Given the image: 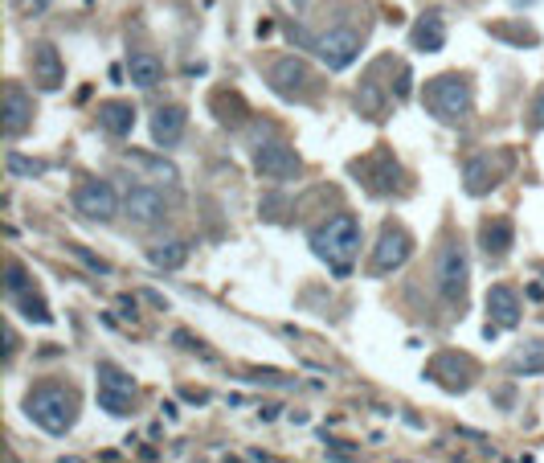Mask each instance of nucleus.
I'll return each mask as SVG.
<instances>
[{
  "label": "nucleus",
  "instance_id": "2",
  "mask_svg": "<svg viewBox=\"0 0 544 463\" xmlns=\"http://www.w3.org/2000/svg\"><path fill=\"white\" fill-rule=\"evenodd\" d=\"M25 414L45 431V435H66L78 418V398L70 386H58V382H45L37 390H29L25 398Z\"/></svg>",
  "mask_w": 544,
  "mask_h": 463
},
{
  "label": "nucleus",
  "instance_id": "33",
  "mask_svg": "<svg viewBox=\"0 0 544 463\" xmlns=\"http://www.w3.org/2000/svg\"><path fill=\"white\" fill-rule=\"evenodd\" d=\"M528 300H532V304H544V287H540V283L528 287Z\"/></svg>",
  "mask_w": 544,
  "mask_h": 463
},
{
  "label": "nucleus",
  "instance_id": "35",
  "mask_svg": "<svg viewBox=\"0 0 544 463\" xmlns=\"http://www.w3.org/2000/svg\"><path fill=\"white\" fill-rule=\"evenodd\" d=\"M291 5H295V9H307V5H311V0H291Z\"/></svg>",
  "mask_w": 544,
  "mask_h": 463
},
{
  "label": "nucleus",
  "instance_id": "17",
  "mask_svg": "<svg viewBox=\"0 0 544 463\" xmlns=\"http://www.w3.org/2000/svg\"><path fill=\"white\" fill-rule=\"evenodd\" d=\"M352 173L356 177H365V185L377 193V197H385V193H393L397 189V181H401V168H397V160L393 156H381V164H377V173H373V160H365V164H352Z\"/></svg>",
  "mask_w": 544,
  "mask_h": 463
},
{
  "label": "nucleus",
  "instance_id": "30",
  "mask_svg": "<svg viewBox=\"0 0 544 463\" xmlns=\"http://www.w3.org/2000/svg\"><path fill=\"white\" fill-rule=\"evenodd\" d=\"M9 173L13 177H29V173H41L37 160H25V156H9Z\"/></svg>",
  "mask_w": 544,
  "mask_h": 463
},
{
  "label": "nucleus",
  "instance_id": "19",
  "mask_svg": "<svg viewBox=\"0 0 544 463\" xmlns=\"http://www.w3.org/2000/svg\"><path fill=\"white\" fill-rule=\"evenodd\" d=\"M410 41H414V50H422V54H438V50L446 46V21H442L438 13L418 17V21H414Z\"/></svg>",
  "mask_w": 544,
  "mask_h": 463
},
{
  "label": "nucleus",
  "instance_id": "22",
  "mask_svg": "<svg viewBox=\"0 0 544 463\" xmlns=\"http://www.w3.org/2000/svg\"><path fill=\"white\" fill-rule=\"evenodd\" d=\"M99 123H103V132H111V136H131V128H135V107L131 103H123V99H111V103H103L99 107Z\"/></svg>",
  "mask_w": 544,
  "mask_h": 463
},
{
  "label": "nucleus",
  "instance_id": "23",
  "mask_svg": "<svg viewBox=\"0 0 544 463\" xmlns=\"http://www.w3.org/2000/svg\"><path fill=\"white\" fill-rule=\"evenodd\" d=\"M512 222L508 218H495V222H483V234H479V246L487 250L491 259H504L508 246H512Z\"/></svg>",
  "mask_w": 544,
  "mask_h": 463
},
{
  "label": "nucleus",
  "instance_id": "14",
  "mask_svg": "<svg viewBox=\"0 0 544 463\" xmlns=\"http://www.w3.org/2000/svg\"><path fill=\"white\" fill-rule=\"evenodd\" d=\"M148 128H152V144L156 148H176L180 140H185V132H189V111L180 103H164V107L152 111Z\"/></svg>",
  "mask_w": 544,
  "mask_h": 463
},
{
  "label": "nucleus",
  "instance_id": "31",
  "mask_svg": "<svg viewBox=\"0 0 544 463\" xmlns=\"http://www.w3.org/2000/svg\"><path fill=\"white\" fill-rule=\"evenodd\" d=\"M532 128H544V91H540L536 103H532Z\"/></svg>",
  "mask_w": 544,
  "mask_h": 463
},
{
  "label": "nucleus",
  "instance_id": "3",
  "mask_svg": "<svg viewBox=\"0 0 544 463\" xmlns=\"http://www.w3.org/2000/svg\"><path fill=\"white\" fill-rule=\"evenodd\" d=\"M422 103H426V111H430L434 119H442V123H467V119H471V107H475L471 82H467L463 74H438V78L426 82Z\"/></svg>",
  "mask_w": 544,
  "mask_h": 463
},
{
  "label": "nucleus",
  "instance_id": "24",
  "mask_svg": "<svg viewBox=\"0 0 544 463\" xmlns=\"http://www.w3.org/2000/svg\"><path fill=\"white\" fill-rule=\"evenodd\" d=\"M389 99H393V91H381L377 78H365V82L356 87V111H365L369 119H381L385 107H389Z\"/></svg>",
  "mask_w": 544,
  "mask_h": 463
},
{
  "label": "nucleus",
  "instance_id": "28",
  "mask_svg": "<svg viewBox=\"0 0 544 463\" xmlns=\"http://www.w3.org/2000/svg\"><path fill=\"white\" fill-rule=\"evenodd\" d=\"M410 82H414V78H410V66H405L401 58H393V95L405 99V95H410Z\"/></svg>",
  "mask_w": 544,
  "mask_h": 463
},
{
  "label": "nucleus",
  "instance_id": "12",
  "mask_svg": "<svg viewBox=\"0 0 544 463\" xmlns=\"http://www.w3.org/2000/svg\"><path fill=\"white\" fill-rule=\"evenodd\" d=\"M430 382H438L442 390H450V394H459V390H467L471 382H475V361L467 357V353H438L434 361H430Z\"/></svg>",
  "mask_w": 544,
  "mask_h": 463
},
{
  "label": "nucleus",
  "instance_id": "5",
  "mask_svg": "<svg viewBox=\"0 0 544 463\" xmlns=\"http://www.w3.org/2000/svg\"><path fill=\"white\" fill-rule=\"evenodd\" d=\"M250 156H254V173H258V177H270V181H291V177H299V152H295L287 140H279V136L254 140Z\"/></svg>",
  "mask_w": 544,
  "mask_h": 463
},
{
  "label": "nucleus",
  "instance_id": "27",
  "mask_svg": "<svg viewBox=\"0 0 544 463\" xmlns=\"http://www.w3.org/2000/svg\"><path fill=\"white\" fill-rule=\"evenodd\" d=\"M491 33L495 37H504V41H512V46H536V29L532 25H508V21H495L491 25Z\"/></svg>",
  "mask_w": 544,
  "mask_h": 463
},
{
  "label": "nucleus",
  "instance_id": "6",
  "mask_svg": "<svg viewBox=\"0 0 544 463\" xmlns=\"http://www.w3.org/2000/svg\"><path fill=\"white\" fill-rule=\"evenodd\" d=\"M140 394V386H135V377L127 373V369H119L115 361H99V406L107 410V414H131L135 410V398Z\"/></svg>",
  "mask_w": 544,
  "mask_h": 463
},
{
  "label": "nucleus",
  "instance_id": "36",
  "mask_svg": "<svg viewBox=\"0 0 544 463\" xmlns=\"http://www.w3.org/2000/svg\"><path fill=\"white\" fill-rule=\"evenodd\" d=\"M512 5H532V0H512Z\"/></svg>",
  "mask_w": 544,
  "mask_h": 463
},
{
  "label": "nucleus",
  "instance_id": "18",
  "mask_svg": "<svg viewBox=\"0 0 544 463\" xmlns=\"http://www.w3.org/2000/svg\"><path fill=\"white\" fill-rule=\"evenodd\" d=\"M29 119H33V103L25 99V91L17 87V82H9V87H5V136L9 140L25 136Z\"/></svg>",
  "mask_w": 544,
  "mask_h": 463
},
{
  "label": "nucleus",
  "instance_id": "32",
  "mask_svg": "<svg viewBox=\"0 0 544 463\" xmlns=\"http://www.w3.org/2000/svg\"><path fill=\"white\" fill-rule=\"evenodd\" d=\"M13 353H17V332L5 328V357H13Z\"/></svg>",
  "mask_w": 544,
  "mask_h": 463
},
{
  "label": "nucleus",
  "instance_id": "15",
  "mask_svg": "<svg viewBox=\"0 0 544 463\" xmlns=\"http://www.w3.org/2000/svg\"><path fill=\"white\" fill-rule=\"evenodd\" d=\"M500 177H504V164L495 160L491 152H479V156H471V160L463 164V189H467L471 197L491 193L495 185H500Z\"/></svg>",
  "mask_w": 544,
  "mask_h": 463
},
{
  "label": "nucleus",
  "instance_id": "29",
  "mask_svg": "<svg viewBox=\"0 0 544 463\" xmlns=\"http://www.w3.org/2000/svg\"><path fill=\"white\" fill-rule=\"evenodd\" d=\"M70 255H78V259H82L90 271H99V275H107V271H111V267H107V263L95 255V250H86V246H70Z\"/></svg>",
  "mask_w": 544,
  "mask_h": 463
},
{
  "label": "nucleus",
  "instance_id": "21",
  "mask_svg": "<svg viewBox=\"0 0 544 463\" xmlns=\"http://www.w3.org/2000/svg\"><path fill=\"white\" fill-rule=\"evenodd\" d=\"M127 78H131V87H140V91H152L156 82L164 78V62H160L156 54L140 50V54H131V58H127Z\"/></svg>",
  "mask_w": 544,
  "mask_h": 463
},
{
  "label": "nucleus",
  "instance_id": "9",
  "mask_svg": "<svg viewBox=\"0 0 544 463\" xmlns=\"http://www.w3.org/2000/svg\"><path fill=\"white\" fill-rule=\"evenodd\" d=\"M311 46H315V54L324 58L328 70H348V66L356 62L360 46H365V33H360L356 25H336V29H328L324 37H315Z\"/></svg>",
  "mask_w": 544,
  "mask_h": 463
},
{
  "label": "nucleus",
  "instance_id": "37",
  "mask_svg": "<svg viewBox=\"0 0 544 463\" xmlns=\"http://www.w3.org/2000/svg\"><path fill=\"white\" fill-rule=\"evenodd\" d=\"M5 463H21V459H17V455H9V459H5Z\"/></svg>",
  "mask_w": 544,
  "mask_h": 463
},
{
  "label": "nucleus",
  "instance_id": "7",
  "mask_svg": "<svg viewBox=\"0 0 544 463\" xmlns=\"http://www.w3.org/2000/svg\"><path fill=\"white\" fill-rule=\"evenodd\" d=\"M70 201H74L78 214L90 218V222H111V218L119 214V205H123V197L115 193V185H111V181H99V177L78 181Z\"/></svg>",
  "mask_w": 544,
  "mask_h": 463
},
{
  "label": "nucleus",
  "instance_id": "11",
  "mask_svg": "<svg viewBox=\"0 0 544 463\" xmlns=\"http://www.w3.org/2000/svg\"><path fill=\"white\" fill-rule=\"evenodd\" d=\"M520 312H524V304H520V296H516V287H508V283H495L491 291H487V341L495 332H512V328H520Z\"/></svg>",
  "mask_w": 544,
  "mask_h": 463
},
{
  "label": "nucleus",
  "instance_id": "16",
  "mask_svg": "<svg viewBox=\"0 0 544 463\" xmlns=\"http://www.w3.org/2000/svg\"><path fill=\"white\" fill-rule=\"evenodd\" d=\"M62 78H66V70H62L58 50L50 46V41H41V46L33 50V82H37L41 91H58Z\"/></svg>",
  "mask_w": 544,
  "mask_h": 463
},
{
  "label": "nucleus",
  "instance_id": "25",
  "mask_svg": "<svg viewBox=\"0 0 544 463\" xmlns=\"http://www.w3.org/2000/svg\"><path fill=\"white\" fill-rule=\"evenodd\" d=\"M13 308L25 316V320H37V324H50V308H45V300H41V291L33 287V279L21 287V291H13Z\"/></svg>",
  "mask_w": 544,
  "mask_h": 463
},
{
  "label": "nucleus",
  "instance_id": "20",
  "mask_svg": "<svg viewBox=\"0 0 544 463\" xmlns=\"http://www.w3.org/2000/svg\"><path fill=\"white\" fill-rule=\"evenodd\" d=\"M508 369H512L516 377H536V373H544V341H540V336H528L524 345L512 349Z\"/></svg>",
  "mask_w": 544,
  "mask_h": 463
},
{
  "label": "nucleus",
  "instance_id": "26",
  "mask_svg": "<svg viewBox=\"0 0 544 463\" xmlns=\"http://www.w3.org/2000/svg\"><path fill=\"white\" fill-rule=\"evenodd\" d=\"M148 263L152 267H160V271H180L189 263V242H160V246H152L148 250Z\"/></svg>",
  "mask_w": 544,
  "mask_h": 463
},
{
  "label": "nucleus",
  "instance_id": "34",
  "mask_svg": "<svg viewBox=\"0 0 544 463\" xmlns=\"http://www.w3.org/2000/svg\"><path fill=\"white\" fill-rule=\"evenodd\" d=\"M25 9H45V0H21Z\"/></svg>",
  "mask_w": 544,
  "mask_h": 463
},
{
  "label": "nucleus",
  "instance_id": "4",
  "mask_svg": "<svg viewBox=\"0 0 544 463\" xmlns=\"http://www.w3.org/2000/svg\"><path fill=\"white\" fill-rule=\"evenodd\" d=\"M434 283H438V300L463 312L467 287H471V263H467L463 238H446L442 255H438V267H434Z\"/></svg>",
  "mask_w": 544,
  "mask_h": 463
},
{
  "label": "nucleus",
  "instance_id": "8",
  "mask_svg": "<svg viewBox=\"0 0 544 463\" xmlns=\"http://www.w3.org/2000/svg\"><path fill=\"white\" fill-rule=\"evenodd\" d=\"M123 209L135 226H164L168 218V197L160 185H144V181H131L123 189Z\"/></svg>",
  "mask_w": 544,
  "mask_h": 463
},
{
  "label": "nucleus",
  "instance_id": "10",
  "mask_svg": "<svg viewBox=\"0 0 544 463\" xmlns=\"http://www.w3.org/2000/svg\"><path fill=\"white\" fill-rule=\"evenodd\" d=\"M410 255H414V238H410V230L397 226V222H389V226L381 230V238H377L373 259H369V275L381 279V275H389V271H397V267L410 263Z\"/></svg>",
  "mask_w": 544,
  "mask_h": 463
},
{
  "label": "nucleus",
  "instance_id": "1",
  "mask_svg": "<svg viewBox=\"0 0 544 463\" xmlns=\"http://www.w3.org/2000/svg\"><path fill=\"white\" fill-rule=\"evenodd\" d=\"M315 259H324L332 267V275H352L356 267V255H360V222L356 214H348V209H340V214H332L328 222H320L311 234H307Z\"/></svg>",
  "mask_w": 544,
  "mask_h": 463
},
{
  "label": "nucleus",
  "instance_id": "13",
  "mask_svg": "<svg viewBox=\"0 0 544 463\" xmlns=\"http://www.w3.org/2000/svg\"><path fill=\"white\" fill-rule=\"evenodd\" d=\"M266 82L275 87L283 99H299L307 91V82H311V70L303 58H275L266 66Z\"/></svg>",
  "mask_w": 544,
  "mask_h": 463
}]
</instances>
